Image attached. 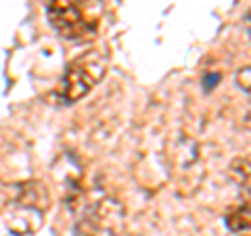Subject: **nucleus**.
<instances>
[{
	"label": "nucleus",
	"mask_w": 251,
	"mask_h": 236,
	"mask_svg": "<svg viewBox=\"0 0 251 236\" xmlns=\"http://www.w3.org/2000/svg\"><path fill=\"white\" fill-rule=\"evenodd\" d=\"M46 15L54 31L72 42L88 40L97 29V17L90 15L86 0H50Z\"/></svg>",
	"instance_id": "f257e3e1"
},
{
	"label": "nucleus",
	"mask_w": 251,
	"mask_h": 236,
	"mask_svg": "<svg viewBox=\"0 0 251 236\" xmlns=\"http://www.w3.org/2000/svg\"><path fill=\"white\" fill-rule=\"evenodd\" d=\"M107 63L99 52H86L69 63L63 75V96L67 103H77L105 77Z\"/></svg>",
	"instance_id": "f03ea898"
},
{
	"label": "nucleus",
	"mask_w": 251,
	"mask_h": 236,
	"mask_svg": "<svg viewBox=\"0 0 251 236\" xmlns=\"http://www.w3.org/2000/svg\"><path fill=\"white\" fill-rule=\"evenodd\" d=\"M237 84L241 90H245L247 94H251V67H243L237 71Z\"/></svg>",
	"instance_id": "39448f33"
},
{
	"label": "nucleus",
	"mask_w": 251,
	"mask_h": 236,
	"mask_svg": "<svg viewBox=\"0 0 251 236\" xmlns=\"http://www.w3.org/2000/svg\"><path fill=\"white\" fill-rule=\"evenodd\" d=\"M228 174H230L232 182L251 196V161L245 159V157L232 159L230 165H228Z\"/></svg>",
	"instance_id": "20e7f679"
},
{
	"label": "nucleus",
	"mask_w": 251,
	"mask_h": 236,
	"mask_svg": "<svg viewBox=\"0 0 251 236\" xmlns=\"http://www.w3.org/2000/svg\"><path fill=\"white\" fill-rule=\"evenodd\" d=\"M174 165H176V169L182 171L184 176L193 167H199V148H197V142H195V140L180 138V142H176Z\"/></svg>",
	"instance_id": "7ed1b4c3"
}]
</instances>
